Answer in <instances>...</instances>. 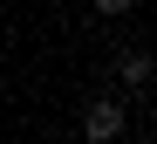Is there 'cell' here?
Masks as SVG:
<instances>
[{
	"mask_svg": "<svg viewBox=\"0 0 157 144\" xmlns=\"http://www.w3.org/2000/svg\"><path fill=\"white\" fill-rule=\"evenodd\" d=\"M82 137H89V144H116V137H123V110H116V96H96V103L82 110Z\"/></svg>",
	"mask_w": 157,
	"mask_h": 144,
	"instance_id": "6da1fadb",
	"label": "cell"
},
{
	"mask_svg": "<svg viewBox=\"0 0 157 144\" xmlns=\"http://www.w3.org/2000/svg\"><path fill=\"white\" fill-rule=\"evenodd\" d=\"M116 76L130 82V89H150V76H157V62H150V48H123V62H116Z\"/></svg>",
	"mask_w": 157,
	"mask_h": 144,
	"instance_id": "7a4b0ae2",
	"label": "cell"
},
{
	"mask_svg": "<svg viewBox=\"0 0 157 144\" xmlns=\"http://www.w3.org/2000/svg\"><path fill=\"white\" fill-rule=\"evenodd\" d=\"M130 7H137V0H96V14H109V21H123Z\"/></svg>",
	"mask_w": 157,
	"mask_h": 144,
	"instance_id": "3957f363",
	"label": "cell"
}]
</instances>
